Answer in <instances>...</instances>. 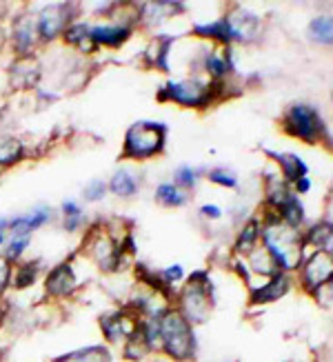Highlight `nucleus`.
<instances>
[{"label": "nucleus", "instance_id": "nucleus-23", "mask_svg": "<svg viewBox=\"0 0 333 362\" xmlns=\"http://www.w3.org/2000/svg\"><path fill=\"white\" fill-rule=\"evenodd\" d=\"M109 189L114 192L116 196L120 198H132L136 192H138V182L134 178L132 171H127V169H118L114 176H111L109 180Z\"/></svg>", "mask_w": 333, "mask_h": 362}, {"label": "nucleus", "instance_id": "nucleus-25", "mask_svg": "<svg viewBox=\"0 0 333 362\" xmlns=\"http://www.w3.org/2000/svg\"><path fill=\"white\" fill-rule=\"evenodd\" d=\"M58 362H111V354L107 347H87L62 356Z\"/></svg>", "mask_w": 333, "mask_h": 362}, {"label": "nucleus", "instance_id": "nucleus-40", "mask_svg": "<svg viewBox=\"0 0 333 362\" xmlns=\"http://www.w3.org/2000/svg\"><path fill=\"white\" fill-rule=\"evenodd\" d=\"M329 251H331V254H333V238H331V243H329V247H327Z\"/></svg>", "mask_w": 333, "mask_h": 362}, {"label": "nucleus", "instance_id": "nucleus-39", "mask_svg": "<svg viewBox=\"0 0 333 362\" xmlns=\"http://www.w3.org/2000/svg\"><path fill=\"white\" fill-rule=\"evenodd\" d=\"M284 362H307V360H303V358H289V360H284Z\"/></svg>", "mask_w": 333, "mask_h": 362}, {"label": "nucleus", "instance_id": "nucleus-26", "mask_svg": "<svg viewBox=\"0 0 333 362\" xmlns=\"http://www.w3.org/2000/svg\"><path fill=\"white\" fill-rule=\"evenodd\" d=\"M23 156V145L18 138H0V165H11Z\"/></svg>", "mask_w": 333, "mask_h": 362}, {"label": "nucleus", "instance_id": "nucleus-24", "mask_svg": "<svg viewBox=\"0 0 333 362\" xmlns=\"http://www.w3.org/2000/svg\"><path fill=\"white\" fill-rule=\"evenodd\" d=\"M47 220H49V211H47V209H36L34 214H29V216L16 218L13 223H11V229H13V233H18V235H23V238H25V233L34 231L36 227L47 223Z\"/></svg>", "mask_w": 333, "mask_h": 362}, {"label": "nucleus", "instance_id": "nucleus-18", "mask_svg": "<svg viewBox=\"0 0 333 362\" xmlns=\"http://www.w3.org/2000/svg\"><path fill=\"white\" fill-rule=\"evenodd\" d=\"M91 34H93V40L100 47H120L127 38H129V27L127 25H98V27H91Z\"/></svg>", "mask_w": 333, "mask_h": 362}, {"label": "nucleus", "instance_id": "nucleus-37", "mask_svg": "<svg viewBox=\"0 0 333 362\" xmlns=\"http://www.w3.org/2000/svg\"><path fill=\"white\" fill-rule=\"evenodd\" d=\"M9 274H11V269H9V262L0 260V289H5V285L9 282Z\"/></svg>", "mask_w": 333, "mask_h": 362}, {"label": "nucleus", "instance_id": "nucleus-20", "mask_svg": "<svg viewBox=\"0 0 333 362\" xmlns=\"http://www.w3.org/2000/svg\"><path fill=\"white\" fill-rule=\"evenodd\" d=\"M309 38L315 45L333 47V13L331 11L318 13L315 18H311V23H309Z\"/></svg>", "mask_w": 333, "mask_h": 362}, {"label": "nucleus", "instance_id": "nucleus-21", "mask_svg": "<svg viewBox=\"0 0 333 362\" xmlns=\"http://www.w3.org/2000/svg\"><path fill=\"white\" fill-rule=\"evenodd\" d=\"M65 38L69 45H76L81 52H93L96 49V40H93V34H91V27L85 25V23H76L71 27H67L65 31Z\"/></svg>", "mask_w": 333, "mask_h": 362}, {"label": "nucleus", "instance_id": "nucleus-34", "mask_svg": "<svg viewBox=\"0 0 333 362\" xmlns=\"http://www.w3.org/2000/svg\"><path fill=\"white\" fill-rule=\"evenodd\" d=\"M34 276H36V267H31V264L23 267V269L18 272V276H16V287L31 285V282H34Z\"/></svg>", "mask_w": 333, "mask_h": 362}, {"label": "nucleus", "instance_id": "nucleus-15", "mask_svg": "<svg viewBox=\"0 0 333 362\" xmlns=\"http://www.w3.org/2000/svg\"><path fill=\"white\" fill-rule=\"evenodd\" d=\"M245 267L253 274V276H260V278H274L276 274H280V267L276 262V258L269 254L267 247L260 245L251 251V254L245 256Z\"/></svg>", "mask_w": 333, "mask_h": 362}, {"label": "nucleus", "instance_id": "nucleus-17", "mask_svg": "<svg viewBox=\"0 0 333 362\" xmlns=\"http://www.w3.org/2000/svg\"><path fill=\"white\" fill-rule=\"evenodd\" d=\"M262 245V220L258 218H251L240 227L238 231V238H235V251L240 256L251 254L253 249Z\"/></svg>", "mask_w": 333, "mask_h": 362}, {"label": "nucleus", "instance_id": "nucleus-2", "mask_svg": "<svg viewBox=\"0 0 333 362\" xmlns=\"http://www.w3.org/2000/svg\"><path fill=\"white\" fill-rule=\"evenodd\" d=\"M160 342L163 351L176 362H189L196 356L194 325L178 309H169L160 318Z\"/></svg>", "mask_w": 333, "mask_h": 362}, {"label": "nucleus", "instance_id": "nucleus-13", "mask_svg": "<svg viewBox=\"0 0 333 362\" xmlns=\"http://www.w3.org/2000/svg\"><path fill=\"white\" fill-rule=\"evenodd\" d=\"M267 156L278 165V174L291 185L309 176L307 163L293 151H267Z\"/></svg>", "mask_w": 333, "mask_h": 362}, {"label": "nucleus", "instance_id": "nucleus-3", "mask_svg": "<svg viewBox=\"0 0 333 362\" xmlns=\"http://www.w3.org/2000/svg\"><path fill=\"white\" fill-rule=\"evenodd\" d=\"M264 200L271 214H276L287 225L300 229L305 223V204L296 194L291 182L284 180L280 174H269L264 180Z\"/></svg>", "mask_w": 333, "mask_h": 362}, {"label": "nucleus", "instance_id": "nucleus-38", "mask_svg": "<svg viewBox=\"0 0 333 362\" xmlns=\"http://www.w3.org/2000/svg\"><path fill=\"white\" fill-rule=\"evenodd\" d=\"M293 189H296V194H298V196L309 194V192H311V178L307 176V178H303V180H298V182L293 185Z\"/></svg>", "mask_w": 333, "mask_h": 362}, {"label": "nucleus", "instance_id": "nucleus-32", "mask_svg": "<svg viewBox=\"0 0 333 362\" xmlns=\"http://www.w3.org/2000/svg\"><path fill=\"white\" fill-rule=\"evenodd\" d=\"M182 278H185V269L180 264H171V267H167L165 272L158 274V282H160L163 287L178 285V282H182Z\"/></svg>", "mask_w": 333, "mask_h": 362}, {"label": "nucleus", "instance_id": "nucleus-41", "mask_svg": "<svg viewBox=\"0 0 333 362\" xmlns=\"http://www.w3.org/2000/svg\"><path fill=\"white\" fill-rule=\"evenodd\" d=\"M0 243H3V233H0Z\"/></svg>", "mask_w": 333, "mask_h": 362}, {"label": "nucleus", "instance_id": "nucleus-5", "mask_svg": "<svg viewBox=\"0 0 333 362\" xmlns=\"http://www.w3.org/2000/svg\"><path fill=\"white\" fill-rule=\"evenodd\" d=\"M178 311L192 325H202L211 318L214 293H211V285L207 276L196 274L185 282L180 298H178Z\"/></svg>", "mask_w": 333, "mask_h": 362}, {"label": "nucleus", "instance_id": "nucleus-12", "mask_svg": "<svg viewBox=\"0 0 333 362\" xmlns=\"http://www.w3.org/2000/svg\"><path fill=\"white\" fill-rule=\"evenodd\" d=\"M89 251H91V258L96 260L105 272L118 269V260H120V254H122V245H116L105 231H96V233H93V238L89 240Z\"/></svg>", "mask_w": 333, "mask_h": 362}, {"label": "nucleus", "instance_id": "nucleus-31", "mask_svg": "<svg viewBox=\"0 0 333 362\" xmlns=\"http://www.w3.org/2000/svg\"><path fill=\"white\" fill-rule=\"evenodd\" d=\"M62 211H65V227L69 231L78 229L83 225V220H85V214L81 211V207H78L76 202H65V207H62Z\"/></svg>", "mask_w": 333, "mask_h": 362}, {"label": "nucleus", "instance_id": "nucleus-4", "mask_svg": "<svg viewBox=\"0 0 333 362\" xmlns=\"http://www.w3.org/2000/svg\"><path fill=\"white\" fill-rule=\"evenodd\" d=\"M282 129L284 134L303 140L307 145H315L327 138V127H325L322 116L318 114V109L307 103H293L284 109Z\"/></svg>", "mask_w": 333, "mask_h": 362}, {"label": "nucleus", "instance_id": "nucleus-16", "mask_svg": "<svg viewBox=\"0 0 333 362\" xmlns=\"http://www.w3.org/2000/svg\"><path fill=\"white\" fill-rule=\"evenodd\" d=\"M69 21V13L65 5H54L49 9H45L38 18V31L45 38H56L62 29H65Z\"/></svg>", "mask_w": 333, "mask_h": 362}, {"label": "nucleus", "instance_id": "nucleus-19", "mask_svg": "<svg viewBox=\"0 0 333 362\" xmlns=\"http://www.w3.org/2000/svg\"><path fill=\"white\" fill-rule=\"evenodd\" d=\"M76 289V276L69 264H58L47 278V291L52 296H67Z\"/></svg>", "mask_w": 333, "mask_h": 362}, {"label": "nucleus", "instance_id": "nucleus-7", "mask_svg": "<svg viewBox=\"0 0 333 362\" xmlns=\"http://www.w3.org/2000/svg\"><path fill=\"white\" fill-rule=\"evenodd\" d=\"M165 127L158 122H136L129 127L124 136L122 153L124 158L134 160H147L153 158L156 153H160L165 147Z\"/></svg>", "mask_w": 333, "mask_h": 362}, {"label": "nucleus", "instance_id": "nucleus-6", "mask_svg": "<svg viewBox=\"0 0 333 362\" xmlns=\"http://www.w3.org/2000/svg\"><path fill=\"white\" fill-rule=\"evenodd\" d=\"M220 83H214L209 78H180V81H169L163 91L160 98L176 103L180 107H194V109H202L207 107L218 91Z\"/></svg>", "mask_w": 333, "mask_h": 362}, {"label": "nucleus", "instance_id": "nucleus-36", "mask_svg": "<svg viewBox=\"0 0 333 362\" xmlns=\"http://www.w3.org/2000/svg\"><path fill=\"white\" fill-rule=\"evenodd\" d=\"M25 247H27V238L13 240L11 247H9V251H7V256H9V258H18V256L23 254V251H25Z\"/></svg>", "mask_w": 333, "mask_h": 362}, {"label": "nucleus", "instance_id": "nucleus-8", "mask_svg": "<svg viewBox=\"0 0 333 362\" xmlns=\"http://www.w3.org/2000/svg\"><path fill=\"white\" fill-rule=\"evenodd\" d=\"M333 280V254L329 249H313L300 267V287L309 296H318Z\"/></svg>", "mask_w": 333, "mask_h": 362}, {"label": "nucleus", "instance_id": "nucleus-10", "mask_svg": "<svg viewBox=\"0 0 333 362\" xmlns=\"http://www.w3.org/2000/svg\"><path fill=\"white\" fill-rule=\"evenodd\" d=\"M100 327H103V332L109 342H127L140 332L142 322L138 318L129 316V313L118 311V313H107V316L100 320Z\"/></svg>", "mask_w": 333, "mask_h": 362}, {"label": "nucleus", "instance_id": "nucleus-27", "mask_svg": "<svg viewBox=\"0 0 333 362\" xmlns=\"http://www.w3.org/2000/svg\"><path fill=\"white\" fill-rule=\"evenodd\" d=\"M13 38H16V42H18V47H21L23 52L34 45V25H31L29 18H23L18 25H16Z\"/></svg>", "mask_w": 333, "mask_h": 362}, {"label": "nucleus", "instance_id": "nucleus-1", "mask_svg": "<svg viewBox=\"0 0 333 362\" xmlns=\"http://www.w3.org/2000/svg\"><path fill=\"white\" fill-rule=\"evenodd\" d=\"M262 245L276 258L280 272L293 274L300 272L305 262V233L287 225L276 214L267 211L262 220Z\"/></svg>", "mask_w": 333, "mask_h": 362}, {"label": "nucleus", "instance_id": "nucleus-30", "mask_svg": "<svg viewBox=\"0 0 333 362\" xmlns=\"http://www.w3.org/2000/svg\"><path fill=\"white\" fill-rule=\"evenodd\" d=\"M198 180H200V171L194 169V167H189V165H185V167H180L176 171V185L180 189H185V192H187V189H194L198 185Z\"/></svg>", "mask_w": 333, "mask_h": 362}, {"label": "nucleus", "instance_id": "nucleus-22", "mask_svg": "<svg viewBox=\"0 0 333 362\" xmlns=\"http://www.w3.org/2000/svg\"><path fill=\"white\" fill-rule=\"evenodd\" d=\"M156 200L165 204V207H182V204H187L189 196L185 189H180L176 182H163V185H158L156 189Z\"/></svg>", "mask_w": 333, "mask_h": 362}, {"label": "nucleus", "instance_id": "nucleus-33", "mask_svg": "<svg viewBox=\"0 0 333 362\" xmlns=\"http://www.w3.org/2000/svg\"><path fill=\"white\" fill-rule=\"evenodd\" d=\"M105 189H107V185H105L103 180H93L91 185L85 187V200H89V202H98V200H103L105 194H107Z\"/></svg>", "mask_w": 333, "mask_h": 362}, {"label": "nucleus", "instance_id": "nucleus-35", "mask_svg": "<svg viewBox=\"0 0 333 362\" xmlns=\"http://www.w3.org/2000/svg\"><path fill=\"white\" fill-rule=\"evenodd\" d=\"M200 214H202L204 218H209V220H220V218H222V209L218 207V204H214V202L202 204V207H200Z\"/></svg>", "mask_w": 333, "mask_h": 362}, {"label": "nucleus", "instance_id": "nucleus-28", "mask_svg": "<svg viewBox=\"0 0 333 362\" xmlns=\"http://www.w3.org/2000/svg\"><path fill=\"white\" fill-rule=\"evenodd\" d=\"M169 45H171V40L169 38H160V40H156L153 45H151V49H149V58H151V62L156 67H160V69H169L167 67V56H169Z\"/></svg>", "mask_w": 333, "mask_h": 362}, {"label": "nucleus", "instance_id": "nucleus-14", "mask_svg": "<svg viewBox=\"0 0 333 362\" xmlns=\"http://www.w3.org/2000/svg\"><path fill=\"white\" fill-rule=\"evenodd\" d=\"M202 67L207 71L209 81H214V83H220L222 78H227L231 71V58H229L227 47H211V49H204Z\"/></svg>", "mask_w": 333, "mask_h": 362}, {"label": "nucleus", "instance_id": "nucleus-9", "mask_svg": "<svg viewBox=\"0 0 333 362\" xmlns=\"http://www.w3.org/2000/svg\"><path fill=\"white\" fill-rule=\"evenodd\" d=\"M227 31H229V42H251L260 34V18L253 11L238 9L225 16Z\"/></svg>", "mask_w": 333, "mask_h": 362}, {"label": "nucleus", "instance_id": "nucleus-29", "mask_svg": "<svg viewBox=\"0 0 333 362\" xmlns=\"http://www.w3.org/2000/svg\"><path fill=\"white\" fill-rule=\"evenodd\" d=\"M207 176L218 187H225V189H235L238 187V176L233 174L231 169H227V167H216V169L209 171Z\"/></svg>", "mask_w": 333, "mask_h": 362}, {"label": "nucleus", "instance_id": "nucleus-11", "mask_svg": "<svg viewBox=\"0 0 333 362\" xmlns=\"http://www.w3.org/2000/svg\"><path fill=\"white\" fill-rule=\"evenodd\" d=\"M291 289V274H276L274 278L262 280V285H256L251 289V303L253 305H271L280 298H284Z\"/></svg>", "mask_w": 333, "mask_h": 362}]
</instances>
